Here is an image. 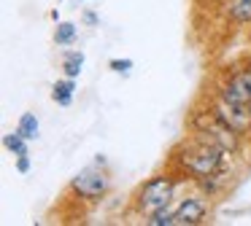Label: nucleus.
I'll list each match as a JSON object with an SVG mask.
<instances>
[{"label":"nucleus","mask_w":251,"mask_h":226,"mask_svg":"<svg viewBox=\"0 0 251 226\" xmlns=\"http://www.w3.org/2000/svg\"><path fill=\"white\" fill-rule=\"evenodd\" d=\"M111 68L119 70V73H127V70L132 68V62H130V59H114V62H111Z\"/></svg>","instance_id":"15"},{"label":"nucleus","mask_w":251,"mask_h":226,"mask_svg":"<svg viewBox=\"0 0 251 226\" xmlns=\"http://www.w3.org/2000/svg\"><path fill=\"white\" fill-rule=\"evenodd\" d=\"M3 145H6L11 154H17V156H25L27 154V145H25V137L19 132H14V135H6V140H3Z\"/></svg>","instance_id":"9"},{"label":"nucleus","mask_w":251,"mask_h":226,"mask_svg":"<svg viewBox=\"0 0 251 226\" xmlns=\"http://www.w3.org/2000/svg\"><path fill=\"white\" fill-rule=\"evenodd\" d=\"M51 97H54L60 105H68V102H71V97H73V81H60V84H54Z\"/></svg>","instance_id":"8"},{"label":"nucleus","mask_w":251,"mask_h":226,"mask_svg":"<svg viewBox=\"0 0 251 226\" xmlns=\"http://www.w3.org/2000/svg\"><path fill=\"white\" fill-rule=\"evenodd\" d=\"M170 197H173V181L170 178H154L141 191V207L146 213H154V210L165 207L170 202Z\"/></svg>","instance_id":"2"},{"label":"nucleus","mask_w":251,"mask_h":226,"mask_svg":"<svg viewBox=\"0 0 251 226\" xmlns=\"http://www.w3.org/2000/svg\"><path fill=\"white\" fill-rule=\"evenodd\" d=\"M17 132L22 135L25 140H33V137H38V118H35L33 113H25V116L19 118V127H17Z\"/></svg>","instance_id":"7"},{"label":"nucleus","mask_w":251,"mask_h":226,"mask_svg":"<svg viewBox=\"0 0 251 226\" xmlns=\"http://www.w3.org/2000/svg\"><path fill=\"white\" fill-rule=\"evenodd\" d=\"M232 19L238 22H251V0H235L232 8H229Z\"/></svg>","instance_id":"10"},{"label":"nucleus","mask_w":251,"mask_h":226,"mask_svg":"<svg viewBox=\"0 0 251 226\" xmlns=\"http://www.w3.org/2000/svg\"><path fill=\"white\" fill-rule=\"evenodd\" d=\"M213 113H216V116L222 118V121L232 129V132H246V129L251 127V111H249V105H235V102L222 100Z\"/></svg>","instance_id":"3"},{"label":"nucleus","mask_w":251,"mask_h":226,"mask_svg":"<svg viewBox=\"0 0 251 226\" xmlns=\"http://www.w3.org/2000/svg\"><path fill=\"white\" fill-rule=\"evenodd\" d=\"M73 191L78 194V197H87V199H98L103 197L105 191H108V178L103 175V172H95V170H87L81 172V175L73 178Z\"/></svg>","instance_id":"4"},{"label":"nucleus","mask_w":251,"mask_h":226,"mask_svg":"<svg viewBox=\"0 0 251 226\" xmlns=\"http://www.w3.org/2000/svg\"><path fill=\"white\" fill-rule=\"evenodd\" d=\"M181 164L189 172H195L197 178L213 175V172L222 167V145L202 143L200 148H195V151H184V154H181Z\"/></svg>","instance_id":"1"},{"label":"nucleus","mask_w":251,"mask_h":226,"mask_svg":"<svg viewBox=\"0 0 251 226\" xmlns=\"http://www.w3.org/2000/svg\"><path fill=\"white\" fill-rule=\"evenodd\" d=\"M73 35H76V27H73L71 22H62V24H57L54 41L60 43V46H65V43H71V41H73Z\"/></svg>","instance_id":"12"},{"label":"nucleus","mask_w":251,"mask_h":226,"mask_svg":"<svg viewBox=\"0 0 251 226\" xmlns=\"http://www.w3.org/2000/svg\"><path fill=\"white\" fill-rule=\"evenodd\" d=\"M205 218V202L202 199H186L176 207V224L181 226H195Z\"/></svg>","instance_id":"5"},{"label":"nucleus","mask_w":251,"mask_h":226,"mask_svg":"<svg viewBox=\"0 0 251 226\" xmlns=\"http://www.w3.org/2000/svg\"><path fill=\"white\" fill-rule=\"evenodd\" d=\"M81 65H84V54L81 51H78V54H68V59H65L68 78H76V75L81 73Z\"/></svg>","instance_id":"13"},{"label":"nucleus","mask_w":251,"mask_h":226,"mask_svg":"<svg viewBox=\"0 0 251 226\" xmlns=\"http://www.w3.org/2000/svg\"><path fill=\"white\" fill-rule=\"evenodd\" d=\"M149 224H151V226H170V224H176V210H173V213H170L168 207L154 210L151 218H149Z\"/></svg>","instance_id":"11"},{"label":"nucleus","mask_w":251,"mask_h":226,"mask_svg":"<svg viewBox=\"0 0 251 226\" xmlns=\"http://www.w3.org/2000/svg\"><path fill=\"white\" fill-rule=\"evenodd\" d=\"M222 100L235 102V105H249V102H251V97L246 94V89H243V86H240L238 81L232 78V81H229V84L222 89Z\"/></svg>","instance_id":"6"},{"label":"nucleus","mask_w":251,"mask_h":226,"mask_svg":"<svg viewBox=\"0 0 251 226\" xmlns=\"http://www.w3.org/2000/svg\"><path fill=\"white\" fill-rule=\"evenodd\" d=\"M249 111H251V102H249Z\"/></svg>","instance_id":"17"},{"label":"nucleus","mask_w":251,"mask_h":226,"mask_svg":"<svg viewBox=\"0 0 251 226\" xmlns=\"http://www.w3.org/2000/svg\"><path fill=\"white\" fill-rule=\"evenodd\" d=\"M19 172H27V167H30V161H27V156H19Z\"/></svg>","instance_id":"16"},{"label":"nucleus","mask_w":251,"mask_h":226,"mask_svg":"<svg viewBox=\"0 0 251 226\" xmlns=\"http://www.w3.org/2000/svg\"><path fill=\"white\" fill-rule=\"evenodd\" d=\"M235 81H238V84L246 89V94L251 97V70H246V73H238V75H235Z\"/></svg>","instance_id":"14"}]
</instances>
